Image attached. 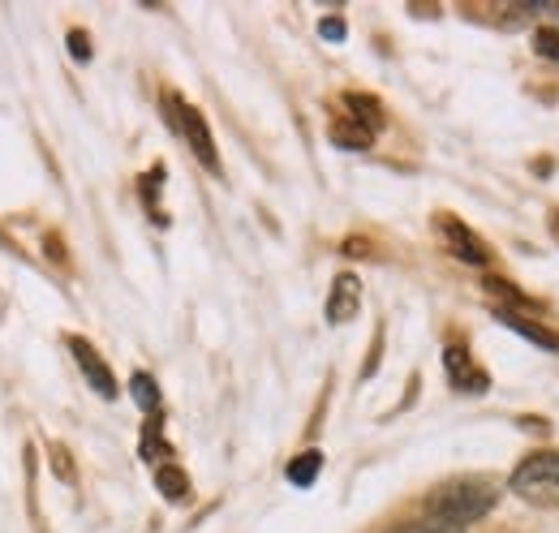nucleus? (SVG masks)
<instances>
[{
    "label": "nucleus",
    "instance_id": "obj_6",
    "mask_svg": "<svg viewBox=\"0 0 559 533\" xmlns=\"http://www.w3.org/2000/svg\"><path fill=\"white\" fill-rule=\"evenodd\" d=\"M443 362H448V375H452V383H456L461 392H487V375L465 357L461 344H448V348H443Z\"/></svg>",
    "mask_w": 559,
    "mask_h": 533
},
{
    "label": "nucleus",
    "instance_id": "obj_12",
    "mask_svg": "<svg viewBox=\"0 0 559 533\" xmlns=\"http://www.w3.org/2000/svg\"><path fill=\"white\" fill-rule=\"evenodd\" d=\"M319 469H323V452H301L297 461H288V482L293 486H310L319 477Z\"/></svg>",
    "mask_w": 559,
    "mask_h": 533
},
{
    "label": "nucleus",
    "instance_id": "obj_18",
    "mask_svg": "<svg viewBox=\"0 0 559 533\" xmlns=\"http://www.w3.org/2000/svg\"><path fill=\"white\" fill-rule=\"evenodd\" d=\"M319 31H323V39H332V44H341V39H345V22H341V17H323V26H319Z\"/></svg>",
    "mask_w": 559,
    "mask_h": 533
},
{
    "label": "nucleus",
    "instance_id": "obj_13",
    "mask_svg": "<svg viewBox=\"0 0 559 533\" xmlns=\"http://www.w3.org/2000/svg\"><path fill=\"white\" fill-rule=\"evenodd\" d=\"M130 392H134V400H139L146 413H155V408H159V388H155V379H151V375H134V379H130Z\"/></svg>",
    "mask_w": 559,
    "mask_h": 533
},
{
    "label": "nucleus",
    "instance_id": "obj_14",
    "mask_svg": "<svg viewBox=\"0 0 559 533\" xmlns=\"http://www.w3.org/2000/svg\"><path fill=\"white\" fill-rule=\"evenodd\" d=\"M388 533H465L452 521H439V517H426V521H405V525H392Z\"/></svg>",
    "mask_w": 559,
    "mask_h": 533
},
{
    "label": "nucleus",
    "instance_id": "obj_1",
    "mask_svg": "<svg viewBox=\"0 0 559 533\" xmlns=\"http://www.w3.org/2000/svg\"><path fill=\"white\" fill-rule=\"evenodd\" d=\"M495 499H499V486H490L487 477H461V482L439 486L426 504H430V517L452 521V525H461V530H465L469 521L487 517L490 508H495Z\"/></svg>",
    "mask_w": 559,
    "mask_h": 533
},
{
    "label": "nucleus",
    "instance_id": "obj_17",
    "mask_svg": "<svg viewBox=\"0 0 559 533\" xmlns=\"http://www.w3.org/2000/svg\"><path fill=\"white\" fill-rule=\"evenodd\" d=\"M70 57L73 61H91V44H86L82 31H70Z\"/></svg>",
    "mask_w": 559,
    "mask_h": 533
},
{
    "label": "nucleus",
    "instance_id": "obj_11",
    "mask_svg": "<svg viewBox=\"0 0 559 533\" xmlns=\"http://www.w3.org/2000/svg\"><path fill=\"white\" fill-rule=\"evenodd\" d=\"M155 486H159V495H164V499H173V504L190 495V477H186V473H181L177 465H159V469H155Z\"/></svg>",
    "mask_w": 559,
    "mask_h": 533
},
{
    "label": "nucleus",
    "instance_id": "obj_4",
    "mask_svg": "<svg viewBox=\"0 0 559 533\" xmlns=\"http://www.w3.org/2000/svg\"><path fill=\"white\" fill-rule=\"evenodd\" d=\"M70 348H73V362H78V366H82V375H86V383H91L104 400H117V379H112L108 362H104L86 340H78V335L70 340Z\"/></svg>",
    "mask_w": 559,
    "mask_h": 533
},
{
    "label": "nucleus",
    "instance_id": "obj_7",
    "mask_svg": "<svg viewBox=\"0 0 559 533\" xmlns=\"http://www.w3.org/2000/svg\"><path fill=\"white\" fill-rule=\"evenodd\" d=\"M443 233H448V241H452V254L456 259H465V263H487V246L461 224V220H443Z\"/></svg>",
    "mask_w": 559,
    "mask_h": 533
},
{
    "label": "nucleus",
    "instance_id": "obj_3",
    "mask_svg": "<svg viewBox=\"0 0 559 533\" xmlns=\"http://www.w3.org/2000/svg\"><path fill=\"white\" fill-rule=\"evenodd\" d=\"M168 117H173V126L181 130V138L190 142L194 159H199L207 173H219V151H215V142H211V130H207V121H203V112H199L194 104L168 95Z\"/></svg>",
    "mask_w": 559,
    "mask_h": 533
},
{
    "label": "nucleus",
    "instance_id": "obj_2",
    "mask_svg": "<svg viewBox=\"0 0 559 533\" xmlns=\"http://www.w3.org/2000/svg\"><path fill=\"white\" fill-rule=\"evenodd\" d=\"M508 486H512V495H521L525 504L559 508V452H538V457L521 461Z\"/></svg>",
    "mask_w": 559,
    "mask_h": 533
},
{
    "label": "nucleus",
    "instance_id": "obj_10",
    "mask_svg": "<svg viewBox=\"0 0 559 533\" xmlns=\"http://www.w3.org/2000/svg\"><path fill=\"white\" fill-rule=\"evenodd\" d=\"M499 323H508V328H516V332L525 335V340H534V344H543V348L559 353V335L547 332L543 323H530V319H521V315H512V310H499Z\"/></svg>",
    "mask_w": 559,
    "mask_h": 533
},
{
    "label": "nucleus",
    "instance_id": "obj_8",
    "mask_svg": "<svg viewBox=\"0 0 559 533\" xmlns=\"http://www.w3.org/2000/svg\"><path fill=\"white\" fill-rule=\"evenodd\" d=\"M341 104H345V117H349V121H357V126H366L370 133L383 130V108H379V99H374V95H361V91H349V95H345Z\"/></svg>",
    "mask_w": 559,
    "mask_h": 533
},
{
    "label": "nucleus",
    "instance_id": "obj_19",
    "mask_svg": "<svg viewBox=\"0 0 559 533\" xmlns=\"http://www.w3.org/2000/svg\"><path fill=\"white\" fill-rule=\"evenodd\" d=\"M551 233H556V241H559V211L551 215Z\"/></svg>",
    "mask_w": 559,
    "mask_h": 533
},
{
    "label": "nucleus",
    "instance_id": "obj_5",
    "mask_svg": "<svg viewBox=\"0 0 559 533\" xmlns=\"http://www.w3.org/2000/svg\"><path fill=\"white\" fill-rule=\"evenodd\" d=\"M357 306H361V280L353 275V271H341L336 280H332V297H328V323H349L353 315H357Z\"/></svg>",
    "mask_w": 559,
    "mask_h": 533
},
{
    "label": "nucleus",
    "instance_id": "obj_16",
    "mask_svg": "<svg viewBox=\"0 0 559 533\" xmlns=\"http://www.w3.org/2000/svg\"><path fill=\"white\" fill-rule=\"evenodd\" d=\"M52 469H57V477H61L66 486H73V461H70V452H66L61 443L52 448Z\"/></svg>",
    "mask_w": 559,
    "mask_h": 533
},
{
    "label": "nucleus",
    "instance_id": "obj_9",
    "mask_svg": "<svg viewBox=\"0 0 559 533\" xmlns=\"http://www.w3.org/2000/svg\"><path fill=\"white\" fill-rule=\"evenodd\" d=\"M332 142L336 146H345V151H366L370 142H374V133L366 130V126H357V121H349L345 112L332 121Z\"/></svg>",
    "mask_w": 559,
    "mask_h": 533
},
{
    "label": "nucleus",
    "instance_id": "obj_15",
    "mask_svg": "<svg viewBox=\"0 0 559 533\" xmlns=\"http://www.w3.org/2000/svg\"><path fill=\"white\" fill-rule=\"evenodd\" d=\"M534 52L547 57V61H559V31H538L534 35Z\"/></svg>",
    "mask_w": 559,
    "mask_h": 533
}]
</instances>
